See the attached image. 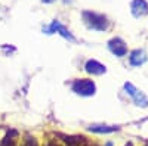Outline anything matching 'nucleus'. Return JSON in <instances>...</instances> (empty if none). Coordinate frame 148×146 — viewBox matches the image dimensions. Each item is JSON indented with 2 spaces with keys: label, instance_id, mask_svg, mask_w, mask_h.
<instances>
[{
  "label": "nucleus",
  "instance_id": "7",
  "mask_svg": "<svg viewBox=\"0 0 148 146\" xmlns=\"http://www.w3.org/2000/svg\"><path fill=\"white\" fill-rule=\"evenodd\" d=\"M86 71L89 72V74H93V75H101L105 72V67L102 64H99L98 60H88L86 62Z\"/></svg>",
  "mask_w": 148,
  "mask_h": 146
},
{
  "label": "nucleus",
  "instance_id": "9",
  "mask_svg": "<svg viewBox=\"0 0 148 146\" xmlns=\"http://www.w3.org/2000/svg\"><path fill=\"white\" fill-rule=\"evenodd\" d=\"M89 130L93 131V133H113V131H117L119 127H111V126H90Z\"/></svg>",
  "mask_w": 148,
  "mask_h": 146
},
{
  "label": "nucleus",
  "instance_id": "6",
  "mask_svg": "<svg viewBox=\"0 0 148 146\" xmlns=\"http://www.w3.org/2000/svg\"><path fill=\"white\" fill-rule=\"evenodd\" d=\"M130 9H132L133 16H136V18H141L148 14V5L145 0H133L130 5Z\"/></svg>",
  "mask_w": 148,
  "mask_h": 146
},
{
  "label": "nucleus",
  "instance_id": "3",
  "mask_svg": "<svg viewBox=\"0 0 148 146\" xmlns=\"http://www.w3.org/2000/svg\"><path fill=\"white\" fill-rule=\"evenodd\" d=\"M125 89H126V92L133 97V101H135V103H136V105H141V106H147V105H148V99L145 97V94H144L141 90H138L132 83H126V84H125Z\"/></svg>",
  "mask_w": 148,
  "mask_h": 146
},
{
  "label": "nucleus",
  "instance_id": "13",
  "mask_svg": "<svg viewBox=\"0 0 148 146\" xmlns=\"http://www.w3.org/2000/svg\"><path fill=\"white\" fill-rule=\"evenodd\" d=\"M126 146H132V145H130V143H127V145H126Z\"/></svg>",
  "mask_w": 148,
  "mask_h": 146
},
{
  "label": "nucleus",
  "instance_id": "8",
  "mask_svg": "<svg viewBox=\"0 0 148 146\" xmlns=\"http://www.w3.org/2000/svg\"><path fill=\"white\" fill-rule=\"evenodd\" d=\"M129 60H130V64L133 67H139L142 65L145 60H147V55L144 50H141V49H136V50H133L129 56Z\"/></svg>",
  "mask_w": 148,
  "mask_h": 146
},
{
  "label": "nucleus",
  "instance_id": "1",
  "mask_svg": "<svg viewBox=\"0 0 148 146\" xmlns=\"http://www.w3.org/2000/svg\"><path fill=\"white\" fill-rule=\"evenodd\" d=\"M83 19L86 22V25L92 30L96 31H105L110 27V22L104 15L99 14H95V12H84L83 14Z\"/></svg>",
  "mask_w": 148,
  "mask_h": 146
},
{
  "label": "nucleus",
  "instance_id": "2",
  "mask_svg": "<svg viewBox=\"0 0 148 146\" xmlns=\"http://www.w3.org/2000/svg\"><path fill=\"white\" fill-rule=\"evenodd\" d=\"M95 83L88 78H80L73 83V92L80 96H92L95 93Z\"/></svg>",
  "mask_w": 148,
  "mask_h": 146
},
{
  "label": "nucleus",
  "instance_id": "11",
  "mask_svg": "<svg viewBox=\"0 0 148 146\" xmlns=\"http://www.w3.org/2000/svg\"><path fill=\"white\" fill-rule=\"evenodd\" d=\"M47 146H64L61 142H58V140H52V142H49V145Z\"/></svg>",
  "mask_w": 148,
  "mask_h": 146
},
{
  "label": "nucleus",
  "instance_id": "5",
  "mask_svg": "<svg viewBox=\"0 0 148 146\" xmlns=\"http://www.w3.org/2000/svg\"><path fill=\"white\" fill-rule=\"evenodd\" d=\"M45 31H46L47 34H52V33H55V31H56V33H59L61 35H64L65 39H68V40L74 41V37L70 34V31H68V30H67L64 25H61V24H59L58 21H53V22L51 24V25L45 28Z\"/></svg>",
  "mask_w": 148,
  "mask_h": 146
},
{
  "label": "nucleus",
  "instance_id": "4",
  "mask_svg": "<svg viewBox=\"0 0 148 146\" xmlns=\"http://www.w3.org/2000/svg\"><path fill=\"white\" fill-rule=\"evenodd\" d=\"M108 47H110V50L113 52L116 56H125L127 53V47H126L125 41H123L121 39H119V37L111 39L108 41Z\"/></svg>",
  "mask_w": 148,
  "mask_h": 146
},
{
  "label": "nucleus",
  "instance_id": "10",
  "mask_svg": "<svg viewBox=\"0 0 148 146\" xmlns=\"http://www.w3.org/2000/svg\"><path fill=\"white\" fill-rule=\"evenodd\" d=\"M22 146H39V145H37V140L34 137L27 136L25 139H24V142H22Z\"/></svg>",
  "mask_w": 148,
  "mask_h": 146
},
{
  "label": "nucleus",
  "instance_id": "12",
  "mask_svg": "<svg viewBox=\"0 0 148 146\" xmlns=\"http://www.w3.org/2000/svg\"><path fill=\"white\" fill-rule=\"evenodd\" d=\"M42 2H45V3H52V2H55V0H42Z\"/></svg>",
  "mask_w": 148,
  "mask_h": 146
}]
</instances>
